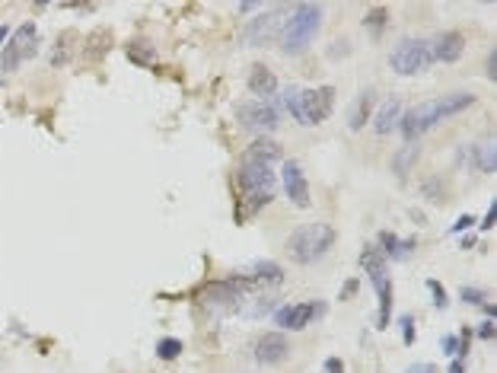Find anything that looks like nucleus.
Listing matches in <instances>:
<instances>
[{
  "label": "nucleus",
  "instance_id": "nucleus-2",
  "mask_svg": "<svg viewBox=\"0 0 497 373\" xmlns=\"http://www.w3.org/2000/svg\"><path fill=\"white\" fill-rule=\"evenodd\" d=\"M281 103L290 115H294L297 125L312 128V125H322L332 115V108H335V90H332V86H316V90L287 86V90L281 93Z\"/></svg>",
  "mask_w": 497,
  "mask_h": 373
},
{
  "label": "nucleus",
  "instance_id": "nucleus-11",
  "mask_svg": "<svg viewBox=\"0 0 497 373\" xmlns=\"http://www.w3.org/2000/svg\"><path fill=\"white\" fill-rule=\"evenodd\" d=\"M434 125H440L437 112H434V103H424V106H414V108H408V112H401L399 134L405 138V144H408V140H421Z\"/></svg>",
  "mask_w": 497,
  "mask_h": 373
},
{
  "label": "nucleus",
  "instance_id": "nucleus-35",
  "mask_svg": "<svg viewBox=\"0 0 497 373\" xmlns=\"http://www.w3.org/2000/svg\"><path fill=\"white\" fill-rule=\"evenodd\" d=\"M485 73H488V80H497V51H491V54H488Z\"/></svg>",
  "mask_w": 497,
  "mask_h": 373
},
{
  "label": "nucleus",
  "instance_id": "nucleus-38",
  "mask_svg": "<svg viewBox=\"0 0 497 373\" xmlns=\"http://www.w3.org/2000/svg\"><path fill=\"white\" fill-rule=\"evenodd\" d=\"M494 332H497V329H494V322H491V320L478 325V335H481V338H494Z\"/></svg>",
  "mask_w": 497,
  "mask_h": 373
},
{
  "label": "nucleus",
  "instance_id": "nucleus-14",
  "mask_svg": "<svg viewBox=\"0 0 497 373\" xmlns=\"http://www.w3.org/2000/svg\"><path fill=\"white\" fill-rule=\"evenodd\" d=\"M427 48H431V58L434 61H444V64H453V61L462 58V51H466V39H462V32H437V36L427 42Z\"/></svg>",
  "mask_w": 497,
  "mask_h": 373
},
{
  "label": "nucleus",
  "instance_id": "nucleus-34",
  "mask_svg": "<svg viewBox=\"0 0 497 373\" xmlns=\"http://www.w3.org/2000/svg\"><path fill=\"white\" fill-rule=\"evenodd\" d=\"M440 348H444V354H456V348H459V338H456V335H446L444 342H440Z\"/></svg>",
  "mask_w": 497,
  "mask_h": 373
},
{
  "label": "nucleus",
  "instance_id": "nucleus-22",
  "mask_svg": "<svg viewBox=\"0 0 497 373\" xmlns=\"http://www.w3.org/2000/svg\"><path fill=\"white\" fill-rule=\"evenodd\" d=\"M414 249V240H399L396 233H379V252L383 259H396V262H405Z\"/></svg>",
  "mask_w": 497,
  "mask_h": 373
},
{
  "label": "nucleus",
  "instance_id": "nucleus-28",
  "mask_svg": "<svg viewBox=\"0 0 497 373\" xmlns=\"http://www.w3.org/2000/svg\"><path fill=\"white\" fill-rule=\"evenodd\" d=\"M456 163L459 166H478V144H462L459 153H456Z\"/></svg>",
  "mask_w": 497,
  "mask_h": 373
},
{
  "label": "nucleus",
  "instance_id": "nucleus-15",
  "mask_svg": "<svg viewBox=\"0 0 497 373\" xmlns=\"http://www.w3.org/2000/svg\"><path fill=\"white\" fill-rule=\"evenodd\" d=\"M284 192H287V198L294 201L297 208H309V182H306L303 175V166H299L297 160H287L284 163Z\"/></svg>",
  "mask_w": 497,
  "mask_h": 373
},
{
  "label": "nucleus",
  "instance_id": "nucleus-30",
  "mask_svg": "<svg viewBox=\"0 0 497 373\" xmlns=\"http://www.w3.org/2000/svg\"><path fill=\"white\" fill-rule=\"evenodd\" d=\"M427 290L434 294V307H437V310H446L449 297H446V290L440 287V281H427Z\"/></svg>",
  "mask_w": 497,
  "mask_h": 373
},
{
  "label": "nucleus",
  "instance_id": "nucleus-33",
  "mask_svg": "<svg viewBox=\"0 0 497 373\" xmlns=\"http://www.w3.org/2000/svg\"><path fill=\"white\" fill-rule=\"evenodd\" d=\"M494 220H497V201H491V208H488L485 220L478 223V230H494Z\"/></svg>",
  "mask_w": 497,
  "mask_h": 373
},
{
  "label": "nucleus",
  "instance_id": "nucleus-26",
  "mask_svg": "<svg viewBox=\"0 0 497 373\" xmlns=\"http://www.w3.org/2000/svg\"><path fill=\"white\" fill-rule=\"evenodd\" d=\"M156 354H160L163 361H175V357L182 354V342L179 338H160V342H156Z\"/></svg>",
  "mask_w": 497,
  "mask_h": 373
},
{
  "label": "nucleus",
  "instance_id": "nucleus-17",
  "mask_svg": "<svg viewBox=\"0 0 497 373\" xmlns=\"http://www.w3.org/2000/svg\"><path fill=\"white\" fill-rule=\"evenodd\" d=\"M472 106H475V96H472V93H449V96L434 99V112H437V121L449 118V115L466 112V108H472Z\"/></svg>",
  "mask_w": 497,
  "mask_h": 373
},
{
  "label": "nucleus",
  "instance_id": "nucleus-5",
  "mask_svg": "<svg viewBox=\"0 0 497 373\" xmlns=\"http://www.w3.org/2000/svg\"><path fill=\"white\" fill-rule=\"evenodd\" d=\"M360 265H364L367 277H370L373 290H376V297H379L376 325L386 329V325H389V313H392V277H389V268H386V259H383V252H379L376 246H364V252H360Z\"/></svg>",
  "mask_w": 497,
  "mask_h": 373
},
{
  "label": "nucleus",
  "instance_id": "nucleus-21",
  "mask_svg": "<svg viewBox=\"0 0 497 373\" xmlns=\"http://www.w3.org/2000/svg\"><path fill=\"white\" fill-rule=\"evenodd\" d=\"M249 284H271V287H277V284L284 281V268L277 265V262H255V265L249 268V275H242Z\"/></svg>",
  "mask_w": 497,
  "mask_h": 373
},
{
  "label": "nucleus",
  "instance_id": "nucleus-4",
  "mask_svg": "<svg viewBox=\"0 0 497 373\" xmlns=\"http://www.w3.org/2000/svg\"><path fill=\"white\" fill-rule=\"evenodd\" d=\"M319 23H322V6L316 4H297L287 16V26L281 32V51L284 54H303L309 48V42L316 39Z\"/></svg>",
  "mask_w": 497,
  "mask_h": 373
},
{
  "label": "nucleus",
  "instance_id": "nucleus-10",
  "mask_svg": "<svg viewBox=\"0 0 497 373\" xmlns=\"http://www.w3.org/2000/svg\"><path fill=\"white\" fill-rule=\"evenodd\" d=\"M36 45H39V29H36V23H23L16 32H13V39L6 42V48H4V71H16L19 64H23L26 58H32L36 54Z\"/></svg>",
  "mask_w": 497,
  "mask_h": 373
},
{
  "label": "nucleus",
  "instance_id": "nucleus-31",
  "mask_svg": "<svg viewBox=\"0 0 497 373\" xmlns=\"http://www.w3.org/2000/svg\"><path fill=\"white\" fill-rule=\"evenodd\" d=\"M459 297H462V300H466V303H478V307H485V290H478V287H462L459 290Z\"/></svg>",
  "mask_w": 497,
  "mask_h": 373
},
{
  "label": "nucleus",
  "instance_id": "nucleus-12",
  "mask_svg": "<svg viewBox=\"0 0 497 373\" xmlns=\"http://www.w3.org/2000/svg\"><path fill=\"white\" fill-rule=\"evenodd\" d=\"M325 316V303L322 300H303V303H287L284 310H277L275 320L281 329H290V332H299L306 329L312 320Z\"/></svg>",
  "mask_w": 497,
  "mask_h": 373
},
{
  "label": "nucleus",
  "instance_id": "nucleus-6",
  "mask_svg": "<svg viewBox=\"0 0 497 373\" xmlns=\"http://www.w3.org/2000/svg\"><path fill=\"white\" fill-rule=\"evenodd\" d=\"M252 284L246 281L242 275H233L227 277V281H217V284H207V287L201 290L198 300L204 303L207 310H214V313H233V310L242 307V300H246V290Z\"/></svg>",
  "mask_w": 497,
  "mask_h": 373
},
{
  "label": "nucleus",
  "instance_id": "nucleus-32",
  "mask_svg": "<svg viewBox=\"0 0 497 373\" xmlns=\"http://www.w3.org/2000/svg\"><path fill=\"white\" fill-rule=\"evenodd\" d=\"M401 338H405V344H411L414 342V320L411 316H401Z\"/></svg>",
  "mask_w": 497,
  "mask_h": 373
},
{
  "label": "nucleus",
  "instance_id": "nucleus-25",
  "mask_svg": "<svg viewBox=\"0 0 497 373\" xmlns=\"http://www.w3.org/2000/svg\"><path fill=\"white\" fill-rule=\"evenodd\" d=\"M418 188H421V195H424L427 201H434V205H444V198H446V188L440 185V179H437V175H427V179L421 182Z\"/></svg>",
  "mask_w": 497,
  "mask_h": 373
},
{
  "label": "nucleus",
  "instance_id": "nucleus-23",
  "mask_svg": "<svg viewBox=\"0 0 497 373\" xmlns=\"http://www.w3.org/2000/svg\"><path fill=\"white\" fill-rule=\"evenodd\" d=\"M418 153H421V140H408V144L396 153V160H392V173L405 179V175L411 173V166L418 163Z\"/></svg>",
  "mask_w": 497,
  "mask_h": 373
},
{
  "label": "nucleus",
  "instance_id": "nucleus-24",
  "mask_svg": "<svg viewBox=\"0 0 497 373\" xmlns=\"http://www.w3.org/2000/svg\"><path fill=\"white\" fill-rule=\"evenodd\" d=\"M386 23H389V10H386V6H376V10H370L364 16V26L370 29V36H376V39L386 32Z\"/></svg>",
  "mask_w": 497,
  "mask_h": 373
},
{
  "label": "nucleus",
  "instance_id": "nucleus-29",
  "mask_svg": "<svg viewBox=\"0 0 497 373\" xmlns=\"http://www.w3.org/2000/svg\"><path fill=\"white\" fill-rule=\"evenodd\" d=\"M128 54H131V61H140V64H150V61H156V51L150 48V45H144V42H134L131 48H128Z\"/></svg>",
  "mask_w": 497,
  "mask_h": 373
},
{
  "label": "nucleus",
  "instance_id": "nucleus-1",
  "mask_svg": "<svg viewBox=\"0 0 497 373\" xmlns=\"http://www.w3.org/2000/svg\"><path fill=\"white\" fill-rule=\"evenodd\" d=\"M236 188H240V205H236V223L252 220L265 205H271L277 192V175L271 173V166L262 163H242L236 169Z\"/></svg>",
  "mask_w": 497,
  "mask_h": 373
},
{
  "label": "nucleus",
  "instance_id": "nucleus-20",
  "mask_svg": "<svg viewBox=\"0 0 497 373\" xmlns=\"http://www.w3.org/2000/svg\"><path fill=\"white\" fill-rule=\"evenodd\" d=\"M284 153H281V144L271 138H255L249 147V163H262V166H271V163H277Z\"/></svg>",
  "mask_w": 497,
  "mask_h": 373
},
{
  "label": "nucleus",
  "instance_id": "nucleus-19",
  "mask_svg": "<svg viewBox=\"0 0 497 373\" xmlns=\"http://www.w3.org/2000/svg\"><path fill=\"white\" fill-rule=\"evenodd\" d=\"M373 106H376V93H373V90H364L357 99H354L351 115H348V128H351V131H360V128L370 121Z\"/></svg>",
  "mask_w": 497,
  "mask_h": 373
},
{
  "label": "nucleus",
  "instance_id": "nucleus-27",
  "mask_svg": "<svg viewBox=\"0 0 497 373\" xmlns=\"http://www.w3.org/2000/svg\"><path fill=\"white\" fill-rule=\"evenodd\" d=\"M478 169H481V173H494V169H497V147H494V140H491V144H485V147H478Z\"/></svg>",
  "mask_w": 497,
  "mask_h": 373
},
{
  "label": "nucleus",
  "instance_id": "nucleus-40",
  "mask_svg": "<svg viewBox=\"0 0 497 373\" xmlns=\"http://www.w3.org/2000/svg\"><path fill=\"white\" fill-rule=\"evenodd\" d=\"M449 373H466V370H462V361H459V357H456V361L449 364Z\"/></svg>",
  "mask_w": 497,
  "mask_h": 373
},
{
  "label": "nucleus",
  "instance_id": "nucleus-13",
  "mask_svg": "<svg viewBox=\"0 0 497 373\" xmlns=\"http://www.w3.org/2000/svg\"><path fill=\"white\" fill-rule=\"evenodd\" d=\"M255 361L262 364V367H277V364H284L287 361V354H290V344H287V338L281 335V332H265L262 338L255 342Z\"/></svg>",
  "mask_w": 497,
  "mask_h": 373
},
{
  "label": "nucleus",
  "instance_id": "nucleus-16",
  "mask_svg": "<svg viewBox=\"0 0 497 373\" xmlns=\"http://www.w3.org/2000/svg\"><path fill=\"white\" fill-rule=\"evenodd\" d=\"M401 99L399 96H389L383 106H379V112H376V118H373V131L379 134V138H386V134H392L399 128V118H401Z\"/></svg>",
  "mask_w": 497,
  "mask_h": 373
},
{
  "label": "nucleus",
  "instance_id": "nucleus-9",
  "mask_svg": "<svg viewBox=\"0 0 497 373\" xmlns=\"http://www.w3.org/2000/svg\"><path fill=\"white\" fill-rule=\"evenodd\" d=\"M236 118L246 131H258L265 138L268 131H275L277 121H281V108H277L271 99H255V103H242L236 108Z\"/></svg>",
  "mask_w": 497,
  "mask_h": 373
},
{
  "label": "nucleus",
  "instance_id": "nucleus-36",
  "mask_svg": "<svg viewBox=\"0 0 497 373\" xmlns=\"http://www.w3.org/2000/svg\"><path fill=\"white\" fill-rule=\"evenodd\" d=\"M468 227H475V217H459L456 227H449V233H462V230H468Z\"/></svg>",
  "mask_w": 497,
  "mask_h": 373
},
{
  "label": "nucleus",
  "instance_id": "nucleus-41",
  "mask_svg": "<svg viewBox=\"0 0 497 373\" xmlns=\"http://www.w3.org/2000/svg\"><path fill=\"white\" fill-rule=\"evenodd\" d=\"M4 36H6V29H0V39H4Z\"/></svg>",
  "mask_w": 497,
  "mask_h": 373
},
{
  "label": "nucleus",
  "instance_id": "nucleus-37",
  "mask_svg": "<svg viewBox=\"0 0 497 373\" xmlns=\"http://www.w3.org/2000/svg\"><path fill=\"white\" fill-rule=\"evenodd\" d=\"M325 373H344V364L338 361V357H329V361H325Z\"/></svg>",
  "mask_w": 497,
  "mask_h": 373
},
{
  "label": "nucleus",
  "instance_id": "nucleus-8",
  "mask_svg": "<svg viewBox=\"0 0 497 373\" xmlns=\"http://www.w3.org/2000/svg\"><path fill=\"white\" fill-rule=\"evenodd\" d=\"M434 64L431 48H427V39H401L389 54V67L399 77H414V73H424Z\"/></svg>",
  "mask_w": 497,
  "mask_h": 373
},
{
  "label": "nucleus",
  "instance_id": "nucleus-18",
  "mask_svg": "<svg viewBox=\"0 0 497 373\" xmlns=\"http://www.w3.org/2000/svg\"><path fill=\"white\" fill-rule=\"evenodd\" d=\"M249 90L255 93L258 99H271L277 93V77L265 64H255L249 71Z\"/></svg>",
  "mask_w": 497,
  "mask_h": 373
},
{
  "label": "nucleus",
  "instance_id": "nucleus-3",
  "mask_svg": "<svg viewBox=\"0 0 497 373\" xmlns=\"http://www.w3.org/2000/svg\"><path fill=\"white\" fill-rule=\"evenodd\" d=\"M335 246V227L329 223H303L287 236V255L297 265H312V262L325 259V252Z\"/></svg>",
  "mask_w": 497,
  "mask_h": 373
},
{
  "label": "nucleus",
  "instance_id": "nucleus-39",
  "mask_svg": "<svg viewBox=\"0 0 497 373\" xmlns=\"http://www.w3.org/2000/svg\"><path fill=\"white\" fill-rule=\"evenodd\" d=\"M405 373H437V367H434V364H414V367H408Z\"/></svg>",
  "mask_w": 497,
  "mask_h": 373
},
{
  "label": "nucleus",
  "instance_id": "nucleus-7",
  "mask_svg": "<svg viewBox=\"0 0 497 373\" xmlns=\"http://www.w3.org/2000/svg\"><path fill=\"white\" fill-rule=\"evenodd\" d=\"M287 16H290L287 6H271V10H262L255 19H249V23H246V32H242L246 45H252V48H265V45L277 42L281 32H284V26H287Z\"/></svg>",
  "mask_w": 497,
  "mask_h": 373
}]
</instances>
